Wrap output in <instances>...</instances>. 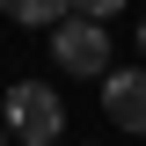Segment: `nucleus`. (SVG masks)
<instances>
[{
  "instance_id": "5",
  "label": "nucleus",
  "mask_w": 146,
  "mask_h": 146,
  "mask_svg": "<svg viewBox=\"0 0 146 146\" xmlns=\"http://www.w3.org/2000/svg\"><path fill=\"white\" fill-rule=\"evenodd\" d=\"M117 7H124V0H73V15H80V22H110Z\"/></svg>"
},
{
  "instance_id": "7",
  "label": "nucleus",
  "mask_w": 146,
  "mask_h": 146,
  "mask_svg": "<svg viewBox=\"0 0 146 146\" xmlns=\"http://www.w3.org/2000/svg\"><path fill=\"white\" fill-rule=\"evenodd\" d=\"M0 146H7V124H0Z\"/></svg>"
},
{
  "instance_id": "6",
  "label": "nucleus",
  "mask_w": 146,
  "mask_h": 146,
  "mask_svg": "<svg viewBox=\"0 0 146 146\" xmlns=\"http://www.w3.org/2000/svg\"><path fill=\"white\" fill-rule=\"evenodd\" d=\"M139 51H146V22H139Z\"/></svg>"
},
{
  "instance_id": "2",
  "label": "nucleus",
  "mask_w": 146,
  "mask_h": 146,
  "mask_svg": "<svg viewBox=\"0 0 146 146\" xmlns=\"http://www.w3.org/2000/svg\"><path fill=\"white\" fill-rule=\"evenodd\" d=\"M51 58H58V73H80V80H95L102 73V58H110V36H102V22H58L51 29Z\"/></svg>"
},
{
  "instance_id": "3",
  "label": "nucleus",
  "mask_w": 146,
  "mask_h": 146,
  "mask_svg": "<svg viewBox=\"0 0 146 146\" xmlns=\"http://www.w3.org/2000/svg\"><path fill=\"white\" fill-rule=\"evenodd\" d=\"M102 110L117 131H146V66H117L102 73Z\"/></svg>"
},
{
  "instance_id": "4",
  "label": "nucleus",
  "mask_w": 146,
  "mask_h": 146,
  "mask_svg": "<svg viewBox=\"0 0 146 146\" xmlns=\"http://www.w3.org/2000/svg\"><path fill=\"white\" fill-rule=\"evenodd\" d=\"M0 15L22 29H58V22H73V0H0Z\"/></svg>"
},
{
  "instance_id": "1",
  "label": "nucleus",
  "mask_w": 146,
  "mask_h": 146,
  "mask_svg": "<svg viewBox=\"0 0 146 146\" xmlns=\"http://www.w3.org/2000/svg\"><path fill=\"white\" fill-rule=\"evenodd\" d=\"M0 124H7V139H22V146H51L58 131H66V102H58L44 80H15L7 102H0Z\"/></svg>"
}]
</instances>
